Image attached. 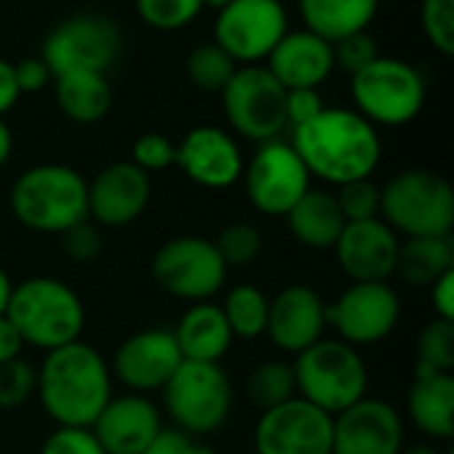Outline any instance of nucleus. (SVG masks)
Here are the masks:
<instances>
[{
	"instance_id": "obj_1",
	"label": "nucleus",
	"mask_w": 454,
	"mask_h": 454,
	"mask_svg": "<svg viewBox=\"0 0 454 454\" xmlns=\"http://www.w3.org/2000/svg\"><path fill=\"white\" fill-rule=\"evenodd\" d=\"M290 144L311 178L333 186L372 178L383 154L378 128L346 106H325L314 120L293 128Z\"/></svg>"
},
{
	"instance_id": "obj_2",
	"label": "nucleus",
	"mask_w": 454,
	"mask_h": 454,
	"mask_svg": "<svg viewBox=\"0 0 454 454\" xmlns=\"http://www.w3.org/2000/svg\"><path fill=\"white\" fill-rule=\"evenodd\" d=\"M43 412L61 428H90L112 394V370L88 343L74 340L45 354L37 367Z\"/></svg>"
},
{
	"instance_id": "obj_3",
	"label": "nucleus",
	"mask_w": 454,
	"mask_h": 454,
	"mask_svg": "<svg viewBox=\"0 0 454 454\" xmlns=\"http://www.w3.org/2000/svg\"><path fill=\"white\" fill-rule=\"evenodd\" d=\"M13 218L37 234H64L88 221V181L69 165L43 162L11 186Z\"/></svg>"
},
{
	"instance_id": "obj_4",
	"label": "nucleus",
	"mask_w": 454,
	"mask_h": 454,
	"mask_svg": "<svg viewBox=\"0 0 454 454\" xmlns=\"http://www.w3.org/2000/svg\"><path fill=\"white\" fill-rule=\"evenodd\" d=\"M5 317L21 335L24 346L45 354L80 340L85 327V306L80 295L56 277H29L13 285Z\"/></svg>"
},
{
	"instance_id": "obj_5",
	"label": "nucleus",
	"mask_w": 454,
	"mask_h": 454,
	"mask_svg": "<svg viewBox=\"0 0 454 454\" xmlns=\"http://www.w3.org/2000/svg\"><path fill=\"white\" fill-rule=\"evenodd\" d=\"M298 396L327 415H340L351 404L362 402L370 388V370L359 348L322 338L293 362Z\"/></svg>"
},
{
	"instance_id": "obj_6",
	"label": "nucleus",
	"mask_w": 454,
	"mask_h": 454,
	"mask_svg": "<svg viewBox=\"0 0 454 454\" xmlns=\"http://www.w3.org/2000/svg\"><path fill=\"white\" fill-rule=\"evenodd\" d=\"M380 218L410 237H447L454 229V192L434 170L412 168L380 186Z\"/></svg>"
},
{
	"instance_id": "obj_7",
	"label": "nucleus",
	"mask_w": 454,
	"mask_h": 454,
	"mask_svg": "<svg viewBox=\"0 0 454 454\" xmlns=\"http://www.w3.org/2000/svg\"><path fill=\"white\" fill-rule=\"evenodd\" d=\"M426 77L418 67L396 56H378L351 77V98L356 112L375 128H402L426 106Z\"/></svg>"
},
{
	"instance_id": "obj_8",
	"label": "nucleus",
	"mask_w": 454,
	"mask_h": 454,
	"mask_svg": "<svg viewBox=\"0 0 454 454\" xmlns=\"http://www.w3.org/2000/svg\"><path fill=\"white\" fill-rule=\"evenodd\" d=\"M162 404L173 428L200 439L218 431L234 407V388L221 364L181 362L162 388Z\"/></svg>"
},
{
	"instance_id": "obj_9",
	"label": "nucleus",
	"mask_w": 454,
	"mask_h": 454,
	"mask_svg": "<svg viewBox=\"0 0 454 454\" xmlns=\"http://www.w3.org/2000/svg\"><path fill=\"white\" fill-rule=\"evenodd\" d=\"M226 263L213 239L184 234L162 242L152 255L154 282L173 298L202 303L221 293L226 285Z\"/></svg>"
},
{
	"instance_id": "obj_10",
	"label": "nucleus",
	"mask_w": 454,
	"mask_h": 454,
	"mask_svg": "<svg viewBox=\"0 0 454 454\" xmlns=\"http://www.w3.org/2000/svg\"><path fill=\"white\" fill-rule=\"evenodd\" d=\"M285 93L287 90L263 64L237 67V72L221 90L223 112L231 130L255 144L282 138L287 128Z\"/></svg>"
},
{
	"instance_id": "obj_11",
	"label": "nucleus",
	"mask_w": 454,
	"mask_h": 454,
	"mask_svg": "<svg viewBox=\"0 0 454 454\" xmlns=\"http://www.w3.org/2000/svg\"><path fill=\"white\" fill-rule=\"evenodd\" d=\"M122 51V29L101 13H74L59 21L43 40L40 59L48 64L51 74L90 69L109 72V67L120 59Z\"/></svg>"
},
{
	"instance_id": "obj_12",
	"label": "nucleus",
	"mask_w": 454,
	"mask_h": 454,
	"mask_svg": "<svg viewBox=\"0 0 454 454\" xmlns=\"http://www.w3.org/2000/svg\"><path fill=\"white\" fill-rule=\"evenodd\" d=\"M250 205L271 218H285L290 207L311 189V173L293 144L274 138L258 144L242 170Z\"/></svg>"
},
{
	"instance_id": "obj_13",
	"label": "nucleus",
	"mask_w": 454,
	"mask_h": 454,
	"mask_svg": "<svg viewBox=\"0 0 454 454\" xmlns=\"http://www.w3.org/2000/svg\"><path fill=\"white\" fill-rule=\"evenodd\" d=\"M287 29L290 19L282 0H231L218 11L213 43L239 67L263 64Z\"/></svg>"
},
{
	"instance_id": "obj_14",
	"label": "nucleus",
	"mask_w": 454,
	"mask_h": 454,
	"mask_svg": "<svg viewBox=\"0 0 454 454\" xmlns=\"http://www.w3.org/2000/svg\"><path fill=\"white\" fill-rule=\"evenodd\" d=\"M399 317L402 301L388 282H351L327 306V327L354 348L386 340L396 330Z\"/></svg>"
},
{
	"instance_id": "obj_15",
	"label": "nucleus",
	"mask_w": 454,
	"mask_h": 454,
	"mask_svg": "<svg viewBox=\"0 0 454 454\" xmlns=\"http://www.w3.org/2000/svg\"><path fill=\"white\" fill-rule=\"evenodd\" d=\"M253 447L255 454H333V415L295 396L261 412Z\"/></svg>"
},
{
	"instance_id": "obj_16",
	"label": "nucleus",
	"mask_w": 454,
	"mask_h": 454,
	"mask_svg": "<svg viewBox=\"0 0 454 454\" xmlns=\"http://www.w3.org/2000/svg\"><path fill=\"white\" fill-rule=\"evenodd\" d=\"M184 356L173 338V330H138L128 335L114 351L112 378H117L130 394L162 391L173 372L181 367Z\"/></svg>"
},
{
	"instance_id": "obj_17",
	"label": "nucleus",
	"mask_w": 454,
	"mask_h": 454,
	"mask_svg": "<svg viewBox=\"0 0 454 454\" xmlns=\"http://www.w3.org/2000/svg\"><path fill=\"white\" fill-rule=\"evenodd\" d=\"M404 420L402 412L364 396L333 418V454H402Z\"/></svg>"
},
{
	"instance_id": "obj_18",
	"label": "nucleus",
	"mask_w": 454,
	"mask_h": 454,
	"mask_svg": "<svg viewBox=\"0 0 454 454\" xmlns=\"http://www.w3.org/2000/svg\"><path fill=\"white\" fill-rule=\"evenodd\" d=\"M399 234L383 221H351L335 242V261L351 282H388L396 274Z\"/></svg>"
},
{
	"instance_id": "obj_19",
	"label": "nucleus",
	"mask_w": 454,
	"mask_h": 454,
	"mask_svg": "<svg viewBox=\"0 0 454 454\" xmlns=\"http://www.w3.org/2000/svg\"><path fill=\"white\" fill-rule=\"evenodd\" d=\"M176 165L205 189H229L242 178L245 160L237 138L215 125L192 128L176 144Z\"/></svg>"
},
{
	"instance_id": "obj_20",
	"label": "nucleus",
	"mask_w": 454,
	"mask_h": 454,
	"mask_svg": "<svg viewBox=\"0 0 454 454\" xmlns=\"http://www.w3.org/2000/svg\"><path fill=\"white\" fill-rule=\"evenodd\" d=\"M152 200V178L128 162H112L88 181V218L98 226L120 229L141 218Z\"/></svg>"
},
{
	"instance_id": "obj_21",
	"label": "nucleus",
	"mask_w": 454,
	"mask_h": 454,
	"mask_svg": "<svg viewBox=\"0 0 454 454\" xmlns=\"http://www.w3.org/2000/svg\"><path fill=\"white\" fill-rule=\"evenodd\" d=\"M327 303L309 285H290L269 298V340L290 356H298L309 346L325 338Z\"/></svg>"
},
{
	"instance_id": "obj_22",
	"label": "nucleus",
	"mask_w": 454,
	"mask_h": 454,
	"mask_svg": "<svg viewBox=\"0 0 454 454\" xmlns=\"http://www.w3.org/2000/svg\"><path fill=\"white\" fill-rule=\"evenodd\" d=\"M90 431L106 454H144L162 431V415L149 396L122 394L106 402Z\"/></svg>"
},
{
	"instance_id": "obj_23",
	"label": "nucleus",
	"mask_w": 454,
	"mask_h": 454,
	"mask_svg": "<svg viewBox=\"0 0 454 454\" xmlns=\"http://www.w3.org/2000/svg\"><path fill=\"white\" fill-rule=\"evenodd\" d=\"M263 67L285 90L319 88L335 72L333 43L309 29H287L285 37L266 56Z\"/></svg>"
},
{
	"instance_id": "obj_24",
	"label": "nucleus",
	"mask_w": 454,
	"mask_h": 454,
	"mask_svg": "<svg viewBox=\"0 0 454 454\" xmlns=\"http://www.w3.org/2000/svg\"><path fill=\"white\" fill-rule=\"evenodd\" d=\"M407 415L412 426L434 439L452 442L454 436V378L452 372L415 370V383L407 394Z\"/></svg>"
},
{
	"instance_id": "obj_25",
	"label": "nucleus",
	"mask_w": 454,
	"mask_h": 454,
	"mask_svg": "<svg viewBox=\"0 0 454 454\" xmlns=\"http://www.w3.org/2000/svg\"><path fill=\"white\" fill-rule=\"evenodd\" d=\"M173 338L186 362H207V364H221V359L229 354L234 343L229 322L221 306L213 301L192 303V309L181 317L178 327L173 330Z\"/></svg>"
},
{
	"instance_id": "obj_26",
	"label": "nucleus",
	"mask_w": 454,
	"mask_h": 454,
	"mask_svg": "<svg viewBox=\"0 0 454 454\" xmlns=\"http://www.w3.org/2000/svg\"><path fill=\"white\" fill-rule=\"evenodd\" d=\"M285 218L295 242L309 250H333L346 226L335 194L325 189H309Z\"/></svg>"
},
{
	"instance_id": "obj_27",
	"label": "nucleus",
	"mask_w": 454,
	"mask_h": 454,
	"mask_svg": "<svg viewBox=\"0 0 454 454\" xmlns=\"http://www.w3.org/2000/svg\"><path fill=\"white\" fill-rule=\"evenodd\" d=\"M56 104L67 120L77 125H93L104 120L112 109V85L104 72L72 69L53 77Z\"/></svg>"
},
{
	"instance_id": "obj_28",
	"label": "nucleus",
	"mask_w": 454,
	"mask_h": 454,
	"mask_svg": "<svg viewBox=\"0 0 454 454\" xmlns=\"http://www.w3.org/2000/svg\"><path fill=\"white\" fill-rule=\"evenodd\" d=\"M380 0H298V11L303 19V29L319 35L327 43H338L348 35L364 32Z\"/></svg>"
},
{
	"instance_id": "obj_29",
	"label": "nucleus",
	"mask_w": 454,
	"mask_h": 454,
	"mask_svg": "<svg viewBox=\"0 0 454 454\" xmlns=\"http://www.w3.org/2000/svg\"><path fill=\"white\" fill-rule=\"evenodd\" d=\"M454 269L452 234L447 237H410L399 245L396 274L412 287H431L442 274Z\"/></svg>"
},
{
	"instance_id": "obj_30",
	"label": "nucleus",
	"mask_w": 454,
	"mask_h": 454,
	"mask_svg": "<svg viewBox=\"0 0 454 454\" xmlns=\"http://www.w3.org/2000/svg\"><path fill=\"white\" fill-rule=\"evenodd\" d=\"M221 311L229 322L234 338L255 340L266 335L269 322V295L255 285H237L226 293Z\"/></svg>"
},
{
	"instance_id": "obj_31",
	"label": "nucleus",
	"mask_w": 454,
	"mask_h": 454,
	"mask_svg": "<svg viewBox=\"0 0 454 454\" xmlns=\"http://www.w3.org/2000/svg\"><path fill=\"white\" fill-rule=\"evenodd\" d=\"M247 396L261 412L295 399L298 386H295L293 364L282 362V359H271V362L258 364L247 378Z\"/></svg>"
},
{
	"instance_id": "obj_32",
	"label": "nucleus",
	"mask_w": 454,
	"mask_h": 454,
	"mask_svg": "<svg viewBox=\"0 0 454 454\" xmlns=\"http://www.w3.org/2000/svg\"><path fill=\"white\" fill-rule=\"evenodd\" d=\"M237 61L218 48L215 43H205L197 45L189 59H186V77L197 90L205 93H221L226 88V82L231 80V74L237 72Z\"/></svg>"
},
{
	"instance_id": "obj_33",
	"label": "nucleus",
	"mask_w": 454,
	"mask_h": 454,
	"mask_svg": "<svg viewBox=\"0 0 454 454\" xmlns=\"http://www.w3.org/2000/svg\"><path fill=\"white\" fill-rule=\"evenodd\" d=\"M213 245H215L218 255L223 258L226 269H239V266H250L261 255L263 234L258 231V226H253L247 221H234L218 231Z\"/></svg>"
},
{
	"instance_id": "obj_34",
	"label": "nucleus",
	"mask_w": 454,
	"mask_h": 454,
	"mask_svg": "<svg viewBox=\"0 0 454 454\" xmlns=\"http://www.w3.org/2000/svg\"><path fill=\"white\" fill-rule=\"evenodd\" d=\"M418 370L452 372L454 370V322L434 319L418 338Z\"/></svg>"
},
{
	"instance_id": "obj_35",
	"label": "nucleus",
	"mask_w": 454,
	"mask_h": 454,
	"mask_svg": "<svg viewBox=\"0 0 454 454\" xmlns=\"http://www.w3.org/2000/svg\"><path fill=\"white\" fill-rule=\"evenodd\" d=\"M202 0H136L141 21L160 32H176L189 27L202 13Z\"/></svg>"
},
{
	"instance_id": "obj_36",
	"label": "nucleus",
	"mask_w": 454,
	"mask_h": 454,
	"mask_svg": "<svg viewBox=\"0 0 454 454\" xmlns=\"http://www.w3.org/2000/svg\"><path fill=\"white\" fill-rule=\"evenodd\" d=\"M335 200L346 223L380 218V186L372 178H359V181L338 186Z\"/></svg>"
},
{
	"instance_id": "obj_37",
	"label": "nucleus",
	"mask_w": 454,
	"mask_h": 454,
	"mask_svg": "<svg viewBox=\"0 0 454 454\" xmlns=\"http://www.w3.org/2000/svg\"><path fill=\"white\" fill-rule=\"evenodd\" d=\"M37 388V370L21 356L0 364V410L24 407Z\"/></svg>"
},
{
	"instance_id": "obj_38",
	"label": "nucleus",
	"mask_w": 454,
	"mask_h": 454,
	"mask_svg": "<svg viewBox=\"0 0 454 454\" xmlns=\"http://www.w3.org/2000/svg\"><path fill=\"white\" fill-rule=\"evenodd\" d=\"M420 27L426 40L442 53H454V0H423L420 3Z\"/></svg>"
},
{
	"instance_id": "obj_39",
	"label": "nucleus",
	"mask_w": 454,
	"mask_h": 454,
	"mask_svg": "<svg viewBox=\"0 0 454 454\" xmlns=\"http://www.w3.org/2000/svg\"><path fill=\"white\" fill-rule=\"evenodd\" d=\"M130 162L144 173H160L176 165V144L165 133H144L133 141Z\"/></svg>"
},
{
	"instance_id": "obj_40",
	"label": "nucleus",
	"mask_w": 454,
	"mask_h": 454,
	"mask_svg": "<svg viewBox=\"0 0 454 454\" xmlns=\"http://www.w3.org/2000/svg\"><path fill=\"white\" fill-rule=\"evenodd\" d=\"M380 56L378 51V43L372 35L364 32H356V35H348L338 43H333V59H335V69L340 72H348L351 77L356 72H362L370 61H375Z\"/></svg>"
},
{
	"instance_id": "obj_41",
	"label": "nucleus",
	"mask_w": 454,
	"mask_h": 454,
	"mask_svg": "<svg viewBox=\"0 0 454 454\" xmlns=\"http://www.w3.org/2000/svg\"><path fill=\"white\" fill-rule=\"evenodd\" d=\"M40 454H106L90 428H61L43 442Z\"/></svg>"
},
{
	"instance_id": "obj_42",
	"label": "nucleus",
	"mask_w": 454,
	"mask_h": 454,
	"mask_svg": "<svg viewBox=\"0 0 454 454\" xmlns=\"http://www.w3.org/2000/svg\"><path fill=\"white\" fill-rule=\"evenodd\" d=\"M61 250L74 263H90V261L98 258V253H101V234L90 223V218L61 234Z\"/></svg>"
},
{
	"instance_id": "obj_43",
	"label": "nucleus",
	"mask_w": 454,
	"mask_h": 454,
	"mask_svg": "<svg viewBox=\"0 0 454 454\" xmlns=\"http://www.w3.org/2000/svg\"><path fill=\"white\" fill-rule=\"evenodd\" d=\"M327 104L319 96V88H293L285 93V114L287 128H298L309 120H314Z\"/></svg>"
},
{
	"instance_id": "obj_44",
	"label": "nucleus",
	"mask_w": 454,
	"mask_h": 454,
	"mask_svg": "<svg viewBox=\"0 0 454 454\" xmlns=\"http://www.w3.org/2000/svg\"><path fill=\"white\" fill-rule=\"evenodd\" d=\"M144 454H215L207 444H202L200 439L178 431V428H162L154 442L146 447Z\"/></svg>"
},
{
	"instance_id": "obj_45",
	"label": "nucleus",
	"mask_w": 454,
	"mask_h": 454,
	"mask_svg": "<svg viewBox=\"0 0 454 454\" xmlns=\"http://www.w3.org/2000/svg\"><path fill=\"white\" fill-rule=\"evenodd\" d=\"M13 77H16L19 93H40L43 88H48L53 82V74L40 56H27L21 61H16Z\"/></svg>"
},
{
	"instance_id": "obj_46",
	"label": "nucleus",
	"mask_w": 454,
	"mask_h": 454,
	"mask_svg": "<svg viewBox=\"0 0 454 454\" xmlns=\"http://www.w3.org/2000/svg\"><path fill=\"white\" fill-rule=\"evenodd\" d=\"M431 303H434L436 319L454 322V269L447 271V274H442L431 285Z\"/></svg>"
},
{
	"instance_id": "obj_47",
	"label": "nucleus",
	"mask_w": 454,
	"mask_h": 454,
	"mask_svg": "<svg viewBox=\"0 0 454 454\" xmlns=\"http://www.w3.org/2000/svg\"><path fill=\"white\" fill-rule=\"evenodd\" d=\"M19 96L21 93H19L16 77H13V64L0 56V117L8 114L16 106Z\"/></svg>"
},
{
	"instance_id": "obj_48",
	"label": "nucleus",
	"mask_w": 454,
	"mask_h": 454,
	"mask_svg": "<svg viewBox=\"0 0 454 454\" xmlns=\"http://www.w3.org/2000/svg\"><path fill=\"white\" fill-rule=\"evenodd\" d=\"M21 351H24V340H21V335L16 333V327L8 322V317L3 314V317H0V364L19 359Z\"/></svg>"
},
{
	"instance_id": "obj_49",
	"label": "nucleus",
	"mask_w": 454,
	"mask_h": 454,
	"mask_svg": "<svg viewBox=\"0 0 454 454\" xmlns=\"http://www.w3.org/2000/svg\"><path fill=\"white\" fill-rule=\"evenodd\" d=\"M11 152H13V133H11V128L5 125V120L0 117V168L8 162Z\"/></svg>"
},
{
	"instance_id": "obj_50",
	"label": "nucleus",
	"mask_w": 454,
	"mask_h": 454,
	"mask_svg": "<svg viewBox=\"0 0 454 454\" xmlns=\"http://www.w3.org/2000/svg\"><path fill=\"white\" fill-rule=\"evenodd\" d=\"M11 293H13V282H11L8 271L0 266V317H3V314H5V309H8Z\"/></svg>"
},
{
	"instance_id": "obj_51",
	"label": "nucleus",
	"mask_w": 454,
	"mask_h": 454,
	"mask_svg": "<svg viewBox=\"0 0 454 454\" xmlns=\"http://www.w3.org/2000/svg\"><path fill=\"white\" fill-rule=\"evenodd\" d=\"M402 454H454L452 450H447V452H439L434 444H415V447H404Z\"/></svg>"
},
{
	"instance_id": "obj_52",
	"label": "nucleus",
	"mask_w": 454,
	"mask_h": 454,
	"mask_svg": "<svg viewBox=\"0 0 454 454\" xmlns=\"http://www.w3.org/2000/svg\"><path fill=\"white\" fill-rule=\"evenodd\" d=\"M205 3V8H215V11H221L223 5H229L231 0H202Z\"/></svg>"
}]
</instances>
